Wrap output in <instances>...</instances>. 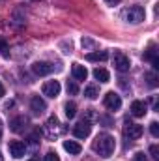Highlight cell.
Listing matches in <instances>:
<instances>
[{"mask_svg":"<svg viewBox=\"0 0 159 161\" xmlns=\"http://www.w3.org/2000/svg\"><path fill=\"white\" fill-rule=\"evenodd\" d=\"M64 111H66V116H68V118H75V114H77V105H75L73 101H68V103L64 105Z\"/></svg>","mask_w":159,"mask_h":161,"instance_id":"cell-20","label":"cell"},{"mask_svg":"<svg viewBox=\"0 0 159 161\" xmlns=\"http://www.w3.org/2000/svg\"><path fill=\"white\" fill-rule=\"evenodd\" d=\"M0 54L4 56V58H9V51H8V45H6V41L0 38Z\"/></svg>","mask_w":159,"mask_h":161,"instance_id":"cell-23","label":"cell"},{"mask_svg":"<svg viewBox=\"0 0 159 161\" xmlns=\"http://www.w3.org/2000/svg\"><path fill=\"white\" fill-rule=\"evenodd\" d=\"M0 139H2V120H0Z\"/></svg>","mask_w":159,"mask_h":161,"instance_id":"cell-31","label":"cell"},{"mask_svg":"<svg viewBox=\"0 0 159 161\" xmlns=\"http://www.w3.org/2000/svg\"><path fill=\"white\" fill-rule=\"evenodd\" d=\"M94 79L99 80V82H109L111 75H109V71H107L105 68H96V69H94Z\"/></svg>","mask_w":159,"mask_h":161,"instance_id":"cell-18","label":"cell"},{"mask_svg":"<svg viewBox=\"0 0 159 161\" xmlns=\"http://www.w3.org/2000/svg\"><path fill=\"white\" fill-rule=\"evenodd\" d=\"M45 127H47V135H49L51 139H54L60 131H64V129L60 127V122H58L56 116H51V118L47 120V124H45Z\"/></svg>","mask_w":159,"mask_h":161,"instance_id":"cell-10","label":"cell"},{"mask_svg":"<svg viewBox=\"0 0 159 161\" xmlns=\"http://www.w3.org/2000/svg\"><path fill=\"white\" fill-rule=\"evenodd\" d=\"M26 124H28V120H26L25 116H15L13 120L9 122V129H11L13 133H21V131H25Z\"/></svg>","mask_w":159,"mask_h":161,"instance_id":"cell-12","label":"cell"},{"mask_svg":"<svg viewBox=\"0 0 159 161\" xmlns=\"http://www.w3.org/2000/svg\"><path fill=\"white\" fill-rule=\"evenodd\" d=\"M90 131H92V124H90L88 118H84V120H80L79 124L73 125V135L77 139H86L90 135Z\"/></svg>","mask_w":159,"mask_h":161,"instance_id":"cell-5","label":"cell"},{"mask_svg":"<svg viewBox=\"0 0 159 161\" xmlns=\"http://www.w3.org/2000/svg\"><path fill=\"white\" fill-rule=\"evenodd\" d=\"M82 47H84V49H96L97 45H96V41L88 40V38H82Z\"/></svg>","mask_w":159,"mask_h":161,"instance_id":"cell-24","label":"cell"},{"mask_svg":"<svg viewBox=\"0 0 159 161\" xmlns=\"http://www.w3.org/2000/svg\"><path fill=\"white\" fill-rule=\"evenodd\" d=\"M109 58V53L107 51H96V53H88L86 54V60L88 62H105Z\"/></svg>","mask_w":159,"mask_h":161,"instance_id":"cell-16","label":"cell"},{"mask_svg":"<svg viewBox=\"0 0 159 161\" xmlns=\"http://www.w3.org/2000/svg\"><path fill=\"white\" fill-rule=\"evenodd\" d=\"M144 60H150L156 69L159 68V58H157V49H156V45H150V49L144 53Z\"/></svg>","mask_w":159,"mask_h":161,"instance_id":"cell-15","label":"cell"},{"mask_svg":"<svg viewBox=\"0 0 159 161\" xmlns=\"http://www.w3.org/2000/svg\"><path fill=\"white\" fill-rule=\"evenodd\" d=\"M144 17H146V13H144V8H140V6H131V8L127 9V13H125V19H127V23H131V25L142 23Z\"/></svg>","mask_w":159,"mask_h":161,"instance_id":"cell-3","label":"cell"},{"mask_svg":"<svg viewBox=\"0 0 159 161\" xmlns=\"http://www.w3.org/2000/svg\"><path fill=\"white\" fill-rule=\"evenodd\" d=\"M0 161H2V154H0Z\"/></svg>","mask_w":159,"mask_h":161,"instance_id":"cell-33","label":"cell"},{"mask_svg":"<svg viewBox=\"0 0 159 161\" xmlns=\"http://www.w3.org/2000/svg\"><path fill=\"white\" fill-rule=\"evenodd\" d=\"M150 154H152V158H154V159L159 161V148H157V144H152V146H150Z\"/></svg>","mask_w":159,"mask_h":161,"instance_id":"cell-26","label":"cell"},{"mask_svg":"<svg viewBox=\"0 0 159 161\" xmlns=\"http://www.w3.org/2000/svg\"><path fill=\"white\" fill-rule=\"evenodd\" d=\"M84 96H86L88 99H96V97L99 96V88H97L96 84H90V86H86V90H84Z\"/></svg>","mask_w":159,"mask_h":161,"instance_id":"cell-19","label":"cell"},{"mask_svg":"<svg viewBox=\"0 0 159 161\" xmlns=\"http://www.w3.org/2000/svg\"><path fill=\"white\" fill-rule=\"evenodd\" d=\"M142 133H144V129H142V125H140V124H131V122H127V124H125V127H123V135H125L129 141L140 139V137H142Z\"/></svg>","mask_w":159,"mask_h":161,"instance_id":"cell-4","label":"cell"},{"mask_svg":"<svg viewBox=\"0 0 159 161\" xmlns=\"http://www.w3.org/2000/svg\"><path fill=\"white\" fill-rule=\"evenodd\" d=\"M146 111H148V109H146V103H144V101H139V99H137V101L131 103V114H133V116L140 118V116L146 114Z\"/></svg>","mask_w":159,"mask_h":161,"instance_id":"cell-13","label":"cell"},{"mask_svg":"<svg viewBox=\"0 0 159 161\" xmlns=\"http://www.w3.org/2000/svg\"><path fill=\"white\" fill-rule=\"evenodd\" d=\"M64 150L69 154V156H79L82 146H80L77 141H64Z\"/></svg>","mask_w":159,"mask_h":161,"instance_id":"cell-14","label":"cell"},{"mask_svg":"<svg viewBox=\"0 0 159 161\" xmlns=\"http://www.w3.org/2000/svg\"><path fill=\"white\" fill-rule=\"evenodd\" d=\"M150 133H152L154 137H159V124L157 122H152V124H150Z\"/></svg>","mask_w":159,"mask_h":161,"instance_id":"cell-25","label":"cell"},{"mask_svg":"<svg viewBox=\"0 0 159 161\" xmlns=\"http://www.w3.org/2000/svg\"><path fill=\"white\" fill-rule=\"evenodd\" d=\"M28 161H38V158H32V159H28Z\"/></svg>","mask_w":159,"mask_h":161,"instance_id":"cell-32","label":"cell"},{"mask_svg":"<svg viewBox=\"0 0 159 161\" xmlns=\"http://www.w3.org/2000/svg\"><path fill=\"white\" fill-rule=\"evenodd\" d=\"M8 150H9V156H11V158L19 159V158L25 156L26 146H25V142H21V141H11V142L8 144Z\"/></svg>","mask_w":159,"mask_h":161,"instance_id":"cell-7","label":"cell"},{"mask_svg":"<svg viewBox=\"0 0 159 161\" xmlns=\"http://www.w3.org/2000/svg\"><path fill=\"white\" fill-rule=\"evenodd\" d=\"M4 94H6V90H4V84H2V82H0V99H2V97H4Z\"/></svg>","mask_w":159,"mask_h":161,"instance_id":"cell-29","label":"cell"},{"mask_svg":"<svg viewBox=\"0 0 159 161\" xmlns=\"http://www.w3.org/2000/svg\"><path fill=\"white\" fill-rule=\"evenodd\" d=\"M103 103H105V107L109 111H118L120 107H122V97H120L116 92H107Z\"/></svg>","mask_w":159,"mask_h":161,"instance_id":"cell-6","label":"cell"},{"mask_svg":"<svg viewBox=\"0 0 159 161\" xmlns=\"http://www.w3.org/2000/svg\"><path fill=\"white\" fill-rule=\"evenodd\" d=\"M41 90H43V96H47V97H56L62 88H60V82H58V80H47Z\"/></svg>","mask_w":159,"mask_h":161,"instance_id":"cell-9","label":"cell"},{"mask_svg":"<svg viewBox=\"0 0 159 161\" xmlns=\"http://www.w3.org/2000/svg\"><path fill=\"white\" fill-rule=\"evenodd\" d=\"M66 88H68V94H71V96H75V94L79 92V86H77L73 80H68V86H66Z\"/></svg>","mask_w":159,"mask_h":161,"instance_id":"cell-22","label":"cell"},{"mask_svg":"<svg viewBox=\"0 0 159 161\" xmlns=\"http://www.w3.org/2000/svg\"><path fill=\"white\" fill-rule=\"evenodd\" d=\"M114 148H116V141L109 133H99L96 137V141L92 142V150L96 154H99L101 158H111L112 152H114Z\"/></svg>","mask_w":159,"mask_h":161,"instance_id":"cell-1","label":"cell"},{"mask_svg":"<svg viewBox=\"0 0 159 161\" xmlns=\"http://www.w3.org/2000/svg\"><path fill=\"white\" fill-rule=\"evenodd\" d=\"M45 109H47L45 99H43L41 96H32V99H30V111H32L34 114H41Z\"/></svg>","mask_w":159,"mask_h":161,"instance_id":"cell-11","label":"cell"},{"mask_svg":"<svg viewBox=\"0 0 159 161\" xmlns=\"http://www.w3.org/2000/svg\"><path fill=\"white\" fill-rule=\"evenodd\" d=\"M32 71L38 75V77H43V75H49L54 71V66L51 62H34L32 64Z\"/></svg>","mask_w":159,"mask_h":161,"instance_id":"cell-8","label":"cell"},{"mask_svg":"<svg viewBox=\"0 0 159 161\" xmlns=\"http://www.w3.org/2000/svg\"><path fill=\"white\" fill-rule=\"evenodd\" d=\"M45 161H60V158H58L56 152H49V154L45 156Z\"/></svg>","mask_w":159,"mask_h":161,"instance_id":"cell-27","label":"cell"},{"mask_svg":"<svg viewBox=\"0 0 159 161\" xmlns=\"http://www.w3.org/2000/svg\"><path fill=\"white\" fill-rule=\"evenodd\" d=\"M112 64H114L116 71H120V73H125V71H129V68H131L129 58H127L122 51H116V53L112 54Z\"/></svg>","mask_w":159,"mask_h":161,"instance_id":"cell-2","label":"cell"},{"mask_svg":"<svg viewBox=\"0 0 159 161\" xmlns=\"http://www.w3.org/2000/svg\"><path fill=\"white\" fill-rule=\"evenodd\" d=\"M144 79L148 80V86H152V88H156V86H157V75H156V71L146 73V75H144Z\"/></svg>","mask_w":159,"mask_h":161,"instance_id":"cell-21","label":"cell"},{"mask_svg":"<svg viewBox=\"0 0 159 161\" xmlns=\"http://www.w3.org/2000/svg\"><path fill=\"white\" fill-rule=\"evenodd\" d=\"M71 73H73V77H75L77 80H86V77H88L86 68H84V66H80V64H73Z\"/></svg>","mask_w":159,"mask_h":161,"instance_id":"cell-17","label":"cell"},{"mask_svg":"<svg viewBox=\"0 0 159 161\" xmlns=\"http://www.w3.org/2000/svg\"><path fill=\"white\" fill-rule=\"evenodd\" d=\"M120 0H107V4H109V6H114V4H118Z\"/></svg>","mask_w":159,"mask_h":161,"instance_id":"cell-30","label":"cell"},{"mask_svg":"<svg viewBox=\"0 0 159 161\" xmlns=\"http://www.w3.org/2000/svg\"><path fill=\"white\" fill-rule=\"evenodd\" d=\"M133 161H148V158L144 156V152H137L135 158H133Z\"/></svg>","mask_w":159,"mask_h":161,"instance_id":"cell-28","label":"cell"}]
</instances>
